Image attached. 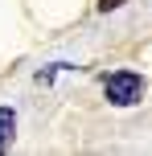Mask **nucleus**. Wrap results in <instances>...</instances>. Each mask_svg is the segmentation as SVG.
Wrapping results in <instances>:
<instances>
[{
  "instance_id": "nucleus-4",
  "label": "nucleus",
  "mask_w": 152,
  "mask_h": 156,
  "mask_svg": "<svg viewBox=\"0 0 152 156\" xmlns=\"http://www.w3.org/2000/svg\"><path fill=\"white\" fill-rule=\"evenodd\" d=\"M0 152H4V140H0Z\"/></svg>"
},
{
  "instance_id": "nucleus-3",
  "label": "nucleus",
  "mask_w": 152,
  "mask_h": 156,
  "mask_svg": "<svg viewBox=\"0 0 152 156\" xmlns=\"http://www.w3.org/2000/svg\"><path fill=\"white\" fill-rule=\"evenodd\" d=\"M123 0H99V8H103V12H111V8H119Z\"/></svg>"
},
{
  "instance_id": "nucleus-1",
  "label": "nucleus",
  "mask_w": 152,
  "mask_h": 156,
  "mask_svg": "<svg viewBox=\"0 0 152 156\" xmlns=\"http://www.w3.org/2000/svg\"><path fill=\"white\" fill-rule=\"evenodd\" d=\"M103 90H107V99H111L115 107H132V103L144 99V78L132 74V70H115V74H107Z\"/></svg>"
},
{
  "instance_id": "nucleus-2",
  "label": "nucleus",
  "mask_w": 152,
  "mask_h": 156,
  "mask_svg": "<svg viewBox=\"0 0 152 156\" xmlns=\"http://www.w3.org/2000/svg\"><path fill=\"white\" fill-rule=\"evenodd\" d=\"M12 127H16V115H12V111H8V107H0V140H12Z\"/></svg>"
}]
</instances>
